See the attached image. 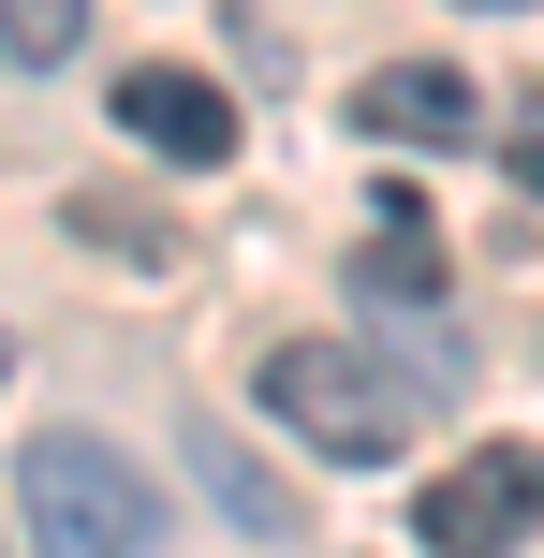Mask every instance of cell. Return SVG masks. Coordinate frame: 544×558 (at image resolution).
Listing matches in <instances>:
<instances>
[{
	"mask_svg": "<svg viewBox=\"0 0 544 558\" xmlns=\"http://www.w3.org/2000/svg\"><path fill=\"white\" fill-rule=\"evenodd\" d=\"M412 530H427V558H516V544L544 530V456H530V441L457 456V471L412 500Z\"/></svg>",
	"mask_w": 544,
	"mask_h": 558,
	"instance_id": "3",
	"label": "cell"
},
{
	"mask_svg": "<svg viewBox=\"0 0 544 558\" xmlns=\"http://www.w3.org/2000/svg\"><path fill=\"white\" fill-rule=\"evenodd\" d=\"M516 177H530V192H544V133H530V147H516Z\"/></svg>",
	"mask_w": 544,
	"mask_h": 558,
	"instance_id": "9",
	"label": "cell"
},
{
	"mask_svg": "<svg viewBox=\"0 0 544 558\" xmlns=\"http://www.w3.org/2000/svg\"><path fill=\"white\" fill-rule=\"evenodd\" d=\"M0 558H15V530H0Z\"/></svg>",
	"mask_w": 544,
	"mask_h": 558,
	"instance_id": "12",
	"label": "cell"
},
{
	"mask_svg": "<svg viewBox=\"0 0 544 558\" xmlns=\"http://www.w3.org/2000/svg\"><path fill=\"white\" fill-rule=\"evenodd\" d=\"M486 15H516V0H486Z\"/></svg>",
	"mask_w": 544,
	"mask_h": 558,
	"instance_id": "11",
	"label": "cell"
},
{
	"mask_svg": "<svg viewBox=\"0 0 544 558\" xmlns=\"http://www.w3.org/2000/svg\"><path fill=\"white\" fill-rule=\"evenodd\" d=\"M192 471H206V500H221V514H235L251 544H280V530H294V500H280V485L251 471V441H235V426H192Z\"/></svg>",
	"mask_w": 544,
	"mask_h": 558,
	"instance_id": "7",
	"label": "cell"
},
{
	"mask_svg": "<svg viewBox=\"0 0 544 558\" xmlns=\"http://www.w3.org/2000/svg\"><path fill=\"white\" fill-rule=\"evenodd\" d=\"M0 383H15V338H0Z\"/></svg>",
	"mask_w": 544,
	"mask_h": 558,
	"instance_id": "10",
	"label": "cell"
},
{
	"mask_svg": "<svg viewBox=\"0 0 544 558\" xmlns=\"http://www.w3.org/2000/svg\"><path fill=\"white\" fill-rule=\"evenodd\" d=\"M265 412H280L310 456H339V471H383L427 397H412L383 353H353V338H280V353H265Z\"/></svg>",
	"mask_w": 544,
	"mask_h": 558,
	"instance_id": "1",
	"label": "cell"
},
{
	"mask_svg": "<svg viewBox=\"0 0 544 558\" xmlns=\"http://www.w3.org/2000/svg\"><path fill=\"white\" fill-rule=\"evenodd\" d=\"M353 279H368V294H398V308L442 294V251H427V206H412V192L368 206V265H353Z\"/></svg>",
	"mask_w": 544,
	"mask_h": 558,
	"instance_id": "6",
	"label": "cell"
},
{
	"mask_svg": "<svg viewBox=\"0 0 544 558\" xmlns=\"http://www.w3.org/2000/svg\"><path fill=\"white\" fill-rule=\"evenodd\" d=\"M118 133L162 147V162H235V104L206 74H177V59H133L118 74Z\"/></svg>",
	"mask_w": 544,
	"mask_h": 558,
	"instance_id": "5",
	"label": "cell"
},
{
	"mask_svg": "<svg viewBox=\"0 0 544 558\" xmlns=\"http://www.w3.org/2000/svg\"><path fill=\"white\" fill-rule=\"evenodd\" d=\"M353 118H368L383 147H471L486 133V88H471L457 59H383V74L353 88Z\"/></svg>",
	"mask_w": 544,
	"mask_h": 558,
	"instance_id": "4",
	"label": "cell"
},
{
	"mask_svg": "<svg viewBox=\"0 0 544 558\" xmlns=\"http://www.w3.org/2000/svg\"><path fill=\"white\" fill-rule=\"evenodd\" d=\"M74 45H88V0H0V59H29V74H59Z\"/></svg>",
	"mask_w": 544,
	"mask_h": 558,
	"instance_id": "8",
	"label": "cell"
},
{
	"mask_svg": "<svg viewBox=\"0 0 544 558\" xmlns=\"http://www.w3.org/2000/svg\"><path fill=\"white\" fill-rule=\"evenodd\" d=\"M15 514H29L45 558H147V530H162L147 471L118 441H88V426H45V441L15 456Z\"/></svg>",
	"mask_w": 544,
	"mask_h": 558,
	"instance_id": "2",
	"label": "cell"
}]
</instances>
